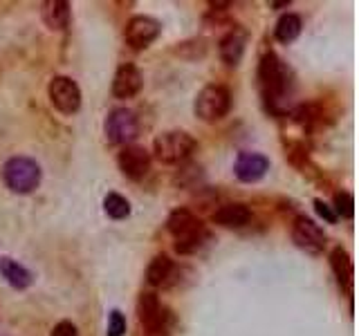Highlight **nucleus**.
Masks as SVG:
<instances>
[{
	"instance_id": "obj_22",
	"label": "nucleus",
	"mask_w": 359,
	"mask_h": 336,
	"mask_svg": "<svg viewBox=\"0 0 359 336\" xmlns=\"http://www.w3.org/2000/svg\"><path fill=\"white\" fill-rule=\"evenodd\" d=\"M353 207H355V200L351 193H337L335 195V211L342 218H353V211H355Z\"/></svg>"
},
{
	"instance_id": "obj_1",
	"label": "nucleus",
	"mask_w": 359,
	"mask_h": 336,
	"mask_svg": "<svg viewBox=\"0 0 359 336\" xmlns=\"http://www.w3.org/2000/svg\"><path fill=\"white\" fill-rule=\"evenodd\" d=\"M166 229L175 238V249L180 253H193L207 240L205 224L186 209H175L166 220Z\"/></svg>"
},
{
	"instance_id": "obj_10",
	"label": "nucleus",
	"mask_w": 359,
	"mask_h": 336,
	"mask_svg": "<svg viewBox=\"0 0 359 336\" xmlns=\"http://www.w3.org/2000/svg\"><path fill=\"white\" fill-rule=\"evenodd\" d=\"M292 240L298 249L308 253H321L326 247V233L310 218H296L292 227Z\"/></svg>"
},
{
	"instance_id": "obj_20",
	"label": "nucleus",
	"mask_w": 359,
	"mask_h": 336,
	"mask_svg": "<svg viewBox=\"0 0 359 336\" xmlns=\"http://www.w3.org/2000/svg\"><path fill=\"white\" fill-rule=\"evenodd\" d=\"M301 34V18L296 14H285L278 18L276 23V29H274V36L276 40H281V43H292V40Z\"/></svg>"
},
{
	"instance_id": "obj_4",
	"label": "nucleus",
	"mask_w": 359,
	"mask_h": 336,
	"mask_svg": "<svg viewBox=\"0 0 359 336\" xmlns=\"http://www.w3.org/2000/svg\"><path fill=\"white\" fill-rule=\"evenodd\" d=\"M229 108H232V95H229V90L225 86H218V83L205 86L200 93H198L196 104H193L196 117H200L207 124L221 121L229 112Z\"/></svg>"
},
{
	"instance_id": "obj_12",
	"label": "nucleus",
	"mask_w": 359,
	"mask_h": 336,
	"mask_svg": "<svg viewBox=\"0 0 359 336\" xmlns=\"http://www.w3.org/2000/svg\"><path fill=\"white\" fill-rule=\"evenodd\" d=\"M144 86V77L139 72V67L133 63H124L119 65L113 79V95L117 99H131L135 97Z\"/></svg>"
},
{
	"instance_id": "obj_19",
	"label": "nucleus",
	"mask_w": 359,
	"mask_h": 336,
	"mask_svg": "<svg viewBox=\"0 0 359 336\" xmlns=\"http://www.w3.org/2000/svg\"><path fill=\"white\" fill-rule=\"evenodd\" d=\"M171 276H173V260L164 256V253L162 256H155L146 269V280L148 285H153V287H162Z\"/></svg>"
},
{
	"instance_id": "obj_21",
	"label": "nucleus",
	"mask_w": 359,
	"mask_h": 336,
	"mask_svg": "<svg viewBox=\"0 0 359 336\" xmlns=\"http://www.w3.org/2000/svg\"><path fill=\"white\" fill-rule=\"evenodd\" d=\"M104 209L113 220H124L131 216V205H128V200L124 195H119V193H108L104 200Z\"/></svg>"
},
{
	"instance_id": "obj_16",
	"label": "nucleus",
	"mask_w": 359,
	"mask_h": 336,
	"mask_svg": "<svg viewBox=\"0 0 359 336\" xmlns=\"http://www.w3.org/2000/svg\"><path fill=\"white\" fill-rule=\"evenodd\" d=\"M330 264H333V271L339 280L342 287H346L348 291L353 289V276H355V269H353V260L348 256V251L337 247L330 251Z\"/></svg>"
},
{
	"instance_id": "obj_18",
	"label": "nucleus",
	"mask_w": 359,
	"mask_h": 336,
	"mask_svg": "<svg viewBox=\"0 0 359 336\" xmlns=\"http://www.w3.org/2000/svg\"><path fill=\"white\" fill-rule=\"evenodd\" d=\"M0 273L14 289H25L32 285V273L12 258H0Z\"/></svg>"
},
{
	"instance_id": "obj_8",
	"label": "nucleus",
	"mask_w": 359,
	"mask_h": 336,
	"mask_svg": "<svg viewBox=\"0 0 359 336\" xmlns=\"http://www.w3.org/2000/svg\"><path fill=\"white\" fill-rule=\"evenodd\" d=\"M137 314L139 323L151 332V334H166L168 332V310L162 307V303L155 296V294H142L137 303Z\"/></svg>"
},
{
	"instance_id": "obj_9",
	"label": "nucleus",
	"mask_w": 359,
	"mask_h": 336,
	"mask_svg": "<svg viewBox=\"0 0 359 336\" xmlns=\"http://www.w3.org/2000/svg\"><path fill=\"white\" fill-rule=\"evenodd\" d=\"M159 32H162L159 20H155L151 16H133L126 23L124 38L133 49H144L159 36Z\"/></svg>"
},
{
	"instance_id": "obj_11",
	"label": "nucleus",
	"mask_w": 359,
	"mask_h": 336,
	"mask_svg": "<svg viewBox=\"0 0 359 336\" xmlns=\"http://www.w3.org/2000/svg\"><path fill=\"white\" fill-rule=\"evenodd\" d=\"M119 170L124 173L128 179H142L148 168H151V155L142 146H124L117 157Z\"/></svg>"
},
{
	"instance_id": "obj_14",
	"label": "nucleus",
	"mask_w": 359,
	"mask_h": 336,
	"mask_svg": "<svg viewBox=\"0 0 359 336\" xmlns=\"http://www.w3.org/2000/svg\"><path fill=\"white\" fill-rule=\"evenodd\" d=\"M249 220H252V211L245 205H238V202L236 205H225L214 213V222L225 229H241Z\"/></svg>"
},
{
	"instance_id": "obj_23",
	"label": "nucleus",
	"mask_w": 359,
	"mask_h": 336,
	"mask_svg": "<svg viewBox=\"0 0 359 336\" xmlns=\"http://www.w3.org/2000/svg\"><path fill=\"white\" fill-rule=\"evenodd\" d=\"M108 336H124L126 334V319L119 310L111 312V319H108Z\"/></svg>"
},
{
	"instance_id": "obj_5",
	"label": "nucleus",
	"mask_w": 359,
	"mask_h": 336,
	"mask_svg": "<svg viewBox=\"0 0 359 336\" xmlns=\"http://www.w3.org/2000/svg\"><path fill=\"white\" fill-rule=\"evenodd\" d=\"M258 81H261V90L267 101H278L287 93L290 77H287L283 61L274 52H269L261 58V65H258Z\"/></svg>"
},
{
	"instance_id": "obj_3",
	"label": "nucleus",
	"mask_w": 359,
	"mask_h": 336,
	"mask_svg": "<svg viewBox=\"0 0 359 336\" xmlns=\"http://www.w3.org/2000/svg\"><path fill=\"white\" fill-rule=\"evenodd\" d=\"M196 148V139L184 130H168L157 135L153 141V152L162 164H180Z\"/></svg>"
},
{
	"instance_id": "obj_25",
	"label": "nucleus",
	"mask_w": 359,
	"mask_h": 336,
	"mask_svg": "<svg viewBox=\"0 0 359 336\" xmlns=\"http://www.w3.org/2000/svg\"><path fill=\"white\" fill-rule=\"evenodd\" d=\"M314 209H317V213H319V216H321L326 222H330V224L337 222V213H335L330 207H328L324 200H314Z\"/></svg>"
},
{
	"instance_id": "obj_13",
	"label": "nucleus",
	"mask_w": 359,
	"mask_h": 336,
	"mask_svg": "<svg viewBox=\"0 0 359 336\" xmlns=\"http://www.w3.org/2000/svg\"><path fill=\"white\" fill-rule=\"evenodd\" d=\"M269 170V159L261 152H241L234 164V173L241 182H258Z\"/></svg>"
},
{
	"instance_id": "obj_17",
	"label": "nucleus",
	"mask_w": 359,
	"mask_h": 336,
	"mask_svg": "<svg viewBox=\"0 0 359 336\" xmlns=\"http://www.w3.org/2000/svg\"><path fill=\"white\" fill-rule=\"evenodd\" d=\"M245 43H247V36L245 32H229L223 40H221V56L227 65H238L243 58V52H245Z\"/></svg>"
},
{
	"instance_id": "obj_15",
	"label": "nucleus",
	"mask_w": 359,
	"mask_h": 336,
	"mask_svg": "<svg viewBox=\"0 0 359 336\" xmlns=\"http://www.w3.org/2000/svg\"><path fill=\"white\" fill-rule=\"evenodd\" d=\"M43 23L49 29H65L70 25V3L65 0H47L41 5Z\"/></svg>"
},
{
	"instance_id": "obj_24",
	"label": "nucleus",
	"mask_w": 359,
	"mask_h": 336,
	"mask_svg": "<svg viewBox=\"0 0 359 336\" xmlns=\"http://www.w3.org/2000/svg\"><path fill=\"white\" fill-rule=\"evenodd\" d=\"M49 336H79L77 328L70 321H61V323H56L54 325V330Z\"/></svg>"
},
{
	"instance_id": "obj_7",
	"label": "nucleus",
	"mask_w": 359,
	"mask_h": 336,
	"mask_svg": "<svg viewBox=\"0 0 359 336\" xmlns=\"http://www.w3.org/2000/svg\"><path fill=\"white\" fill-rule=\"evenodd\" d=\"M47 95L52 106L63 115H74L81 108V90L70 77H54L49 81Z\"/></svg>"
},
{
	"instance_id": "obj_2",
	"label": "nucleus",
	"mask_w": 359,
	"mask_h": 336,
	"mask_svg": "<svg viewBox=\"0 0 359 336\" xmlns=\"http://www.w3.org/2000/svg\"><path fill=\"white\" fill-rule=\"evenodd\" d=\"M3 179L12 193L27 195L41 184V166L29 157H12L3 166Z\"/></svg>"
},
{
	"instance_id": "obj_6",
	"label": "nucleus",
	"mask_w": 359,
	"mask_h": 336,
	"mask_svg": "<svg viewBox=\"0 0 359 336\" xmlns=\"http://www.w3.org/2000/svg\"><path fill=\"white\" fill-rule=\"evenodd\" d=\"M104 130H106V139L111 141V144H126L128 146V141H133L139 132L137 115L128 108H117L108 115Z\"/></svg>"
}]
</instances>
